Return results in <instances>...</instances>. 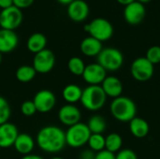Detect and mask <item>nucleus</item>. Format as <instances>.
<instances>
[{"mask_svg": "<svg viewBox=\"0 0 160 159\" xmlns=\"http://www.w3.org/2000/svg\"><path fill=\"white\" fill-rule=\"evenodd\" d=\"M37 143L46 153H59L67 145L66 132L56 126H46L38 132Z\"/></svg>", "mask_w": 160, "mask_h": 159, "instance_id": "1", "label": "nucleus"}, {"mask_svg": "<svg viewBox=\"0 0 160 159\" xmlns=\"http://www.w3.org/2000/svg\"><path fill=\"white\" fill-rule=\"evenodd\" d=\"M110 111L114 119L122 123H129L137 113V106L135 102L128 97H119L113 98Z\"/></svg>", "mask_w": 160, "mask_h": 159, "instance_id": "2", "label": "nucleus"}, {"mask_svg": "<svg viewBox=\"0 0 160 159\" xmlns=\"http://www.w3.org/2000/svg\"><path fill=\"white\" fill-rule=\"evenodd\" d=\"M80 101L86 110L97 112L104 107L107 96L100 85H88L82 90Z\"/></svg>", "mask_w": 160, "mask_h": 159, "instance_id": "3", "label": "nucleus"}, {"mask_svg": "<svg viewBox=\"0 0 160 159\" xmlns=\"http://www.w3.org/2000/svg\"><path fill=\"white\" fill-rule=\"evenodd\" d=\"M99 64L106 71H117L124 64V55L116 48H105L97 56Z\"/></svg>", "mask_w": 160, "mask_h": 159, "instance_id": "4", "label": "nucleus"}, {"mask_svg": "<svg viewBox=\"0 0 160 159\" xmlns=\"http://www.w3.org/2000/svg\"><path fill=\"white\" fill-rule=\"evenodd\" d=\"M84 31H86L90 37L103 42L112 37L113 26L107 19L96 18L91 22L84 25Z\"/></svg>", "mask_w": 160, "mask_h": 159, "instance_id": "5", "label": "nucleus"}, {"mask_svg": "<svg viewBox=\"0 0 160 159\" xmlns=\"http://www.w3.org/2000/svg\"><path fill=\"white\" fill-rule=\"evenodd\" d=\"M91 136V132L86 124L78 123L71 126L66 131V142L67 145L72 148H80L87 144Z\"/></svg>", "mask_w": 160, "mask_h": 159, "instance_id": "6", "label": "nucleus"}, {"mask_svg": "<svg viewBox=\"0 0 160 159\" xmlns=\"http://www.w3.org/2000/svg\"><path fill=\"white\" fill-rule=\"evenodd\" d=\"M155 66L151 64L145 57L136 58L130 67V72L132 77L138 82L149 81L155 72Z\"/></svg>", "mask_w": 160, "mask_h": 159, "instance_id": "7", "label": "nucleus"}, {"mask_svg": "<svg viewBox=\"0 0 160 159\" xmlns=\"http://www.w3.org/2000/svg\"><path fill=\"white\" fill-rule=\"evenodd\" d=\"M22 12L15 6L2 9L0 12V27L14 31L22 22Z\"/></svg>", "mask_w": 160, "mask_h": 159, "instance_id": "8", "label": "nucleus"}, {"mask_svg": "<svg viewBox=\"0 0 160 159\" xmlns=\"http://www.w3.org/2000/svg\"><path fill=\"white\" fill-rule=\"evenodd\" d=\"M55 65L54 53L49 50L44 49L43 51L35 54L33 59V67L37 73L46 74L52 71Z\"/></svg>", "mask_w": 160, "mask_h": 159, "instance_id": "9", "label": "nucleus"}, {"mask_svg": "<svg viewBox=\"0 0 160 159\" xmlns=\"http://www.w3.org/2000/svg\"><path fill=\"white\" fill-rule=\"evenodd\" d=\"M33 102L36 106L38 112L46 113L51 112L54 108L56 103V97L52 91L48 89H43L38 91L35 95Z\"/></svg>", "mask_w": 160, "mask_h": 159, "instance_id": "10", "label": "nucleus"}, {"mask_svg": "<svg viewBox=\"0 0 160 159\" xmlns=\"http://www.w3.org/2000/svg\"><path fill=\"white\" fill-rule=\"evenodd\" d=\"M146 16V8L144 5L138 1H134L124 8V18L126 22L131 25L141 23Z\"/></svg>", "mask_w": 160, "mask_h": 159, "instance_id": "11", "label": "nucleus"}, {"mask_svg": "<svg viewBox=\"0 0 160 159\" xmlns=\"http://www.w3.org/2000/svg\"><path fill=\"white\" fill-rule=\"evenodd\" d=\"M82 77L88 85H100L107 77V71L99 64L93 63L85 66Z\"/></svg>", "mask_w": 160, "mask_h": 159, "instance_id": "12", "label": "nucleus"}, {"mask_svg": "<svg viewBox=\"0 0 160 159\" xmlns=\"http://www.w3.org/2000/svg\"><path fill=\"white\" fill-rule=\"evenodd\" d=\"M58 118L63 125L69 127L80 123L82 113L79 108L76 107L74 104H66L62 106L59 110Z\"/></svg>", "mask_w": 160, "mask_h": 159, "instance_id": "13", "label": "nucleus"}, {"mask_svg": "<svg viewBox=\"0 0 160 159\" xmlns=\"http://www.w3.org/2000/svg\"><path fill=\"white\" fill-rule=\"evenodd\" d=\"M68 15L73 22H83L89 15V6L83 0H74L68 5Z\"/></svg>", "mask_w": 160, "mask_h": 159, "instance_id": "14", "label": "nucleus"}, {"mask_svg": "<svg viewBox=\"0 0 160 159\" xmlns=\"http://www.w3.org/2000/svg\"><path fill=\"white\" fill-rule=\"evenodd\" d=\"M19 135L17 127L9 122L0 125V148H9Z\"/></svg>", "mask_w": 160, "mask_h": 159, "instance_id": "15", "label": "nucleus"}, {"mask_svg": "<svg viewBox=\"0 0 160 159\" xmlns=\"http://www.w3.org/2000/svg\"><path fill=\"white\" fill-rule=\"evenodd\" d=\"M100 86L106 94L107 97H110L112 98L121 97L124 89L122 82L114 76H107Z\"/></svg>", "mask_w": 160, "mask_h": 159, "instance_id": "16", "label": "nucleus"}, {"mask_svg": "<svg viewBox=\"0 0 160 159\" xmlns=\"http://www.w3.org/2000/svg\"><path fill=\"white\" fill-rule=\"evenodd\" d=\"M19 38L15 31L0 29V52L8 53L12 52L18 46Z\"/></svg>", "mask_w": 160, "mask_h": 159, "instance_id": "17", "label": "nucleus"}, {"mask_svg": "<svg viewBox=\"0 0 160 159\" xmlns=\"http://www.w3.org/2000/svg\"><path fill=\"white\" fill-rule=\"evenodd\" d=\"M13 146L19 154L22 156H27L30 155L34 150L35 142L29 134L19 133Z\"/></svg>", "mask_w": 160, "mask_h": 159, "instance_id": "18", "label": "nucleus"}, {"mask_svg": "<svg viewBox=\"0 0 160 159\" xmlns=\"http://www.w3.org/2000/svg\"><path fill=\"white\" fill-rule=\"evenodd\" d=\"M80 49L82 54H84L85 56L94 57L99 54L103 47H102V42L89 36L84 39H82L80 45Z\"/></svg>", "mask_w": 160, "mask_h": 159, "instance_id": "19", "label": "nucleus"}, {"mask_svg": "<svg viewBox=\"0 0 160 159\" xmlns=\"http://www.w3.org/2000/svg\"><path fill=\"white\" fill-rule=\"evenodd\" d=\"M129 130L135 138L143 139L148 135L150 127L146 120L136 116L129 122Z\"/></svg>", "mask_w": 160, "mask_h": 159, "instance_id": "20", "label": "nucleus"}, {"mask_svg": "<svg viewBox=\"0 0 160 159\" xmlns=\"http://www.w3.org/2000/svg\"><path fill=\"white\" fill-rule=\"evenodd\" d=\"M46 45H47V37L42 33L32 34L26 41L27 50L35 54L46 49Z\"/></svg>", "mask_w": 160, "mask_h": 159, "instance_id": "21", "label": "nucleus"}, {"mask_svg": "<svg viewBox=\"0 0 160 159\" xmlns=\"http://www.w3.org/2000/svg\"><path fill=\"white\" fill-rule=\"evenodd\" d=\"M82 95V89L79 85L74 83H70L65 86L62 92L63 98L66 102H68V104H74L80 101Z\"/></svg>", "mask_w": 160, "mask_h": 159, "instance_id": "22", "label": "nucleus"}, {"mask_svg": "<svg viewBox=\"0 0 160 159\" xmlns=\"http://www.w3.org/2000/svg\"><path fill=\"white\" fill-rule=\"evenodd\" d=\"M86 125L91 134H102L107 127V123L105 118L98 114L91 116Z\"/></svg>", "mask_w": 160, "mask_h": 159, "instance_id": "23", "label": "nucleus"}, {"mask_svg": "<svg viewBox=\"0 0 160 159\" xmlns=\"http://www.w3.org/2000/svg\"><path fill=\"white\" fill-rule=\"evenodd\" d=\"M123 139L118 133H111L105 137V150L116 154L122 149Z\"/></svg>", "mask_w": 160, "mask_h": 159, "instance_id": "24", "label": "nucleus"}, {"mask_svg": "<svg viewBox=\"0 0 160 159\" xmlns=\"http://www.w3.org/2000/svg\"><path fill=\"white\" fill-rule=\"evenodd\" d=\"M36 70L33 66L23 65L17 68L15 76L16 79L21 82H29L36 77Z\"/></svg>", "mask_w": 160, "mask_h": 159, "instance_id": "25", "label": "nucleus"}, {"mask_svg": "<svg viewBox=\"0 0 160 159\" xmlns=\"http://www.w3.org/2000/svg\"><path fill=\"white\" fill-rule=\"evenodd\" d=\"M68 68L70 71V73H72L75 76H82L84 68H85V64L82 61V58L74 56L71 57L68 62Z\"/></svg>", "mask_w": 160, "mask_h": 159, "instance_id": "26", "label": "nucleus"}, {"mask_svg": "<svg viewBox=\"0 0 160 159\" xmlns=\"http://www.w3.org/2000/svg\"><path fill=\"white\" fill-rule=\"evenodd\" d=\"M87 144L89 149L94 152H100L105 150V137L102 134H91Z\"/></svg>", "mask_w": 160, "mask_h": 159, "instance_id": "27", "label": "nucleus"}, {"mask_svg": "<svg viewBox=\"0 0 160 159\" xmlns=\"http://www.w3.org/2000/svg\"><path fill=\"white\" fill-rule=\"evenodd\" d=\"M10 113L11 111L8 102L6 100V98L0 96V125L8 122Z\"/></svg>", "mask_w": 160, "mask_h": 159, "instance_id": "28", "label": "nucleus"}, {"mask_svg": "<svg viewBox=\"0 0 160 159\" xmlns=\"http://www.w3.org/2000/svg\"><path fill=\"white\" fill-rule=\"evenodd\" d=\"M145 58L154 66L160 63V46L155 45L150 47L146 52Z\"/></svg>", "mask_w": 160, "mask_h": 159, "instance_id": "29", "label": "nucleus"}, {"mask_svg": "<svg viewBox=\"0 0 160 159\" xmlns=\"http://www.w3.org/2000/svg\"><path fill=\"white\" fill-rule=\"evenodd\" d=\"M21 112L24 115V116H33L34 114H36L37 109L36 106L33 102V100H26L24 101L22 105H21Z\"/></svg>", "mask_w": 160, "mask_h": 159, "instance_id": "30", "label": "nucleus"}, {"mask_svg": "<svg viewBox=\"0 0 160 159\" xmlns=\"http://www.w3.org/2000/svg\"><path fill=\"white\" fill-rule=\"evenodd\" d=\"M115 159H138V156L131 149H121L115 154Z\"/></svg>", "mask_w": 160, "mask_h": 159, "instance_id": "31", "label": "nucleus"}, {"mask_svg": "<svg viewBox=\"0 0 160 159\" xmlns=\"http://www.w3.org/2000/svg\"><path fill=\"white\" fill-rule=\"evenodd\" d=\"M35 0H13V6L22 9V8H27L30 6L33 5Z\"/></svg>", "mask_w": 160, "mask_h": 159, "instance_id": "32", "label": "nucleus"}, {"mask_svg": "<svg viewBox=\"0 0 160 159\" xmlns=\"http://www.w3.org/2000/svg\"><path fill=\"white\" fill-rule=\"evenodd\" d=\"M95 159H115V154L111 153L107 150H103L96 154Z\"/></svg>", "mask_w": 160, "mask_h": 159, "instance_id": "33", "label": "nucleus"}, {"mask_svg": "<svg viewBox=\"0 0 160 159\" xmlns=\"http://www.w3.org/2000/svg\"><path fill=\"white\" fill-rule=\"evenodd\" d=\"M95 157H96V154L91 149L84 150L81 154V159H95Z\"/></svg>", "mask_w": 160, "mask_h": 159, "instance_id": "34", "label": "nucleus"}, {"mask_svg": "<svg viewBox=\"0 0 160 159\" xmlns=\"http://www.w3.org/2000/svg\"><path fill=\"white\" fill-rule=\"evenodd\" d=\"M13 6V0H0V8L5 9Z\"/></svg>", "mask_w": 160, "mask_h": 159, "instance_id": "35", "label": "nucleus"}, {"mask_svg": "<svg viewBox=\"0 0 160 159\" xmlns=\"http://www.w3.org/2000/svg\"><path fill=\"white\" fill-rule=\"evenodd\" d=\"M22 159H43V158H42L41 157H39V156L30 154V155H27V156H23Z\"/></svg>", "mask_w": 160, "mask_h": 159, "instance_id": "36", "label": "nucleus"}, {"mask_svg": "<svg viewBox=\"0 0 160 159\" xmlns=\"http://www.w3.org/2000/svg\"><path fill=\"white\" fill-rule=\"evenodd\" d=\"M116 1L119 4L123 5V6H127V5H128V4H130V3H132V2H134L136 0H116Z\"/></svg>", "mask_w": 160, "mask_h": 159, "instance_id": "37", "label": "nucleus"}, {"mask_svg": "<svg viewBox=\"0 0 160 159\" xmlns=\"http://www.w3.org/2000/svg\"><path fill=\"white\" fill-rule=\"evenodd\" d=\"M57 2H59L60 4H62V5H68L69 3H71L72 1H74V0H56Z\"/></svg>", "mask_w": 160, "mask_h": 159, "instance_id": "38", "label": "nucleus"}, {"mask_svg": "<svg viewBox=\"0 0 160 159\" xmlns=\"http://www.w3.org/2000/svg\"><path fill=\"white\" fill-rule=\"evenodd\" d=\"M136 1H138V2H140L141 4H142V5H144V4H146V3H148V2H150L151 0H136Z\"/></svg>", "mask_w": 160, "mask_h": 159, "instance_id": "39", "label": "nucleus"}, {"mask_svg": "<svg viewBox=\"0 0 160 159\" xmlns=\"http://www.w3.org/2000/svg\"><path fill=\"white\" fill-rule=\"evenodd\" d=\"M51 159H64V158H62V157H52V158H51Z\"/></svg>", "mask_w": 160, "mask_h": 159, "instance_id": "40", "label": "nucleus"}, {"mask_svg": "<svg viewBox=\"0 0 160 159\" xmlns=\"http://www.w3.org/2000/svg\"><path fill=\"white\" fill-rule=\"evenodd\" d=\"M1 62H2V53L0 52V64H1Z\"/></svg>", "mask_w": 160, "mask_h": 159, "instance_id": "41", "label": "nucleus"}]
</instances>
